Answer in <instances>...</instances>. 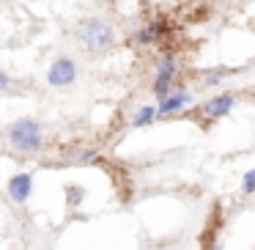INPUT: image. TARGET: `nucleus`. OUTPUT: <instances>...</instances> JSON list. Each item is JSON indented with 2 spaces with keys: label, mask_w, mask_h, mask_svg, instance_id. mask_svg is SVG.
Instances as JSON below:
<instances>
[{
  "label": "nucleus",
  "mask_w": 255,
  "mask_h": 250,
  "mask_svg": "<svg viewBox=\"0 0 255 250\" xmlns=\"http://www.w3.org/2000/svg\"><path fill=\"white\" fill-rule=\"evenodd\" d=\"M8 140H11V146L17 151H22V154H36V151L44 146V129H41V124L33 121V118H19V121H14L11 129H8Z\"/></svg>",
  "instance_id": "f257e3e1"
},
{
  "label": "nucleus",
  "mask_w": 255,
  "mask_h": 250,
  "mask_svg": "<svg viewBox=\"0 0 255 250\" xmlns=\"http://www.w3.org/2000/svg\"><path fill=\"white\" fill-rule=\"evenodd\" d=\"M77 39L88 50H107L113 44V28L105 19H85L77 28Z\"/></svg>",
  "instance_id": "f03ea898"
},
{
  "label": "nucleus",
  "mask_w": 255,
  "mask_h": 250,
  "mask_svg": "<svg viewBox=\"0 0 255 250\" xmlns=\"http://www.w3.org/2000/svg\"><path fill=\"white\" fill-rule=\"evenodd\" d=\"M176 74H178V63L173 55H162L159 63H156V72H154V85H151V91H154L156 99H165L167 94H170L173 88H176Z\"/></svg>",
  "instance_id": "7ed1b4c3"
},
{
  "label": "nucleus",
  "mask_w": 255,
  "mask_h": 250,
  "mask_svg": "<svg viewBox=\"0 0 255 250\" xmlns=\"http://www.w3.org/2000/svg\"><path fill=\"white\" fill-rule=\"evenodd\" d=\"M170 33H173V22H170V19H167V17H156V19H151L148 25H143V28L134 33V44H140V47L154 44V41L167 39Z\"/></svg>",
  "instance_id": "20e7f679"
},
{
  "label": "nucleus",
  "mask_w": 255,
  "mask_h": 250,
  "mask_svg": "<svg viewBox=\"0 0 255 250\" xmlns=\"http://www.w3.org/2000/svg\"><path fill=\"white\" fill-rule=\"evenodd\" d=\"M74 80H77V63L72 58H58V61H52L50 72H47V83L52 88H66Z\"/></svg>",
  "instance_id": "39448f33"
},
{
  "label": "nucleus",
  "mask_w": 255,
  "mask_h": 250,
  "mask_svg": "<svg viewBox=\"0 0 255 250\" xmlns=\"http://www.w3.org/2000/svg\"><path fill=\"white\" fill-rule=\"evenodd\" d=\"M192 105V94L187 88H173L165 99H159V107H156V118H167V116H176V113L187 110Z\"/></svg>",
  "instance_id": "423d86ee"
},
{
  "label": "nucleus",
  "mask_w": 255,
  "mask_h": 250,
  "mask_svg": "<svg viewBox=\"0 0 255 250\" xmlns=\"http://www.w3.org/2000/svg\"><path fill=\"white\" fill-rule=\"evenodd\" d=\"M233 105H236V96H233V94H217V96H211V99L200 107V113L214 121V118L228 116V113L233 110Z\"/></svg>",
  "instance_id": "0eeeda50"
},
{
  "label": "nucleus",
  "mask_w": 255,
  "mask_h": 250,
  "mask_svg": "<svg viewBox=\"0 0 255 250\" xmlns=\"http://www.w3.org/2000/svg\"><path fill=\"white\" fill-rule=\"evenodd\" d=\"M30 190H33V176L30 173H17V176L8 179V195H11L14 204H25L30 198Z\"/></svg>",
  "instance_id": "6e6552de"
},
{
  "label": "nucleus",
  "mask_w": 255,
  "mask_h": 250,
  "mask_svg": "<svg viewBox=\"0 0 255 250\" xmlns=\"http://www.w3.org/2000/svg\"><path fill=\"white\" fill-rule=\"evenodd\" d=\"M151 121H156V107H151V105H143V107H137V113L132 116V127H148Z\"/></svg>",
  "instance_id": "1a4fd4ad"
},
{
  "label": "nucleus",
  "mask_w": 255,
  "mask_h": 250,
  "mask_svg": "<svg viewBox=\"0 0 255 250\" xmlns=\"http://www.w3.org/2000/svg\"><path fill=\"white\" fill-rule=\"evenodd\" d=\"M72 162L74 165H94V162H99V151L96 149H77L72 154Z\"/></svg>",
  "instance_id": "9d476101"
},
{
  "label": "nucleus",
  "mask_w": 255,
  "mask_h": 250,
  "mask_svg": "<svg viewBox=\"0 0 255 250\" xmlns=\"http://www.w3.org/2000/svg\"><path fill=\"white\" fill-rule=\"evenodd\" d=\"M233 72H239V69H225V66L209 69V72H203V83H206V85H217V83H222L225 77H231Z\"/></svg>",
  "instance_id": "9b49d317"
},
{
  "label": "nucleus",
  "mask_w": 255,
  "mask_h": 250,
  "mask_svg": "<svg viewBox=\"0 0 255 250\" xmlns=\"http://www.w3.org/2000/svg\"><path fill=\"white\" fill-rule=\"evenodd\" d=\"M83 198H85V190L80 187V184H69L66 187V204L72 206V209H77V206L83 204Z\"/></svg>",
  "instance_id": "f8f14e48"
},
{
  "label": "nucleus",
  "mask_w": 255,
  "mask_h": 250,
  "mask_svg": "<svg viewBox=\"0 0 255 250\" xmlns=\"http://www.w3.org/2000/svg\"><path fill=\"white\" fill-rule=\"evenodd\" d=\"M242 193L244 195H253L255 193V171H247L242 179Z\"/></svg>",
  "instance_id": "ddd939ff"
},
{
  "label": "nucleus",
  "mask_w": 255,
  "mask_h": 250,
  "mask_svg": "<svg viewBox=\"0 0 255 250\" xmlns=\"http://www.w3.org/2000/svg\"><path fill=\"white\" fill-rule=\"evenodd\" d=\"M8 88H11V77L0 69V91H8Z\"/></svg>",
  "instance_id": "4468645a"
},
{
  "label": "nucleus",
  "mask_w": 255,
  "mask_h": 250,
  "mask_svg": "<svg viewBox=\"0 0 255 250\" xmlns=\"http://www.w3.org/2000/svg\"><path fill=\"white\" fill-rule=\"evenodd\" d=\"M206 250H222V245H220V242H217V239H211V242H209V245H206Z\"/></svg>",
  "instance_id": "2eb2a0df"
},
{
  "label": "nucleus",
  "mask_w": 255,
  "mask_h": 250,
  "mask_svg": "<svg viewBox=\"0 0 255 250\" xmlns=\"http://www.w3.org/2000/svg\"><path fill=\"white\" fill-rule=\"evenodd\" d=\"M140 3H148V0H140Z\"/></svg>",
  "instance_id": "dca6fc26"
}]
</instances>
